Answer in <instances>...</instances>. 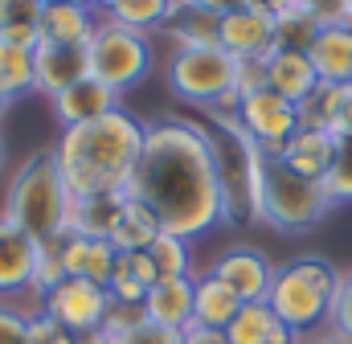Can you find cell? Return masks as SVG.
I'll return each instance as SVG.
<instances>
[{
    "label": "cell",
    "instance_id": "1",
    "mask_svg": "<svg viewBox=\"0 0 352 344\" xmlns=\"http://www.w3.org/2000/svg\"><path fill=\"white\" fill-rule=\"evenodd\" d=\"M140 197L164 226L184 242L221 226V176H217V136L184 115L148 123L144 156L131 180Z\"/></svg>",
    "mask_w": 352,
    "mask_h": 344
},
{
    "label": "cell",
    "instance_id": "2",
    "mask_svg": "<svg viewBox=\"0 0 352 344\" xmlns=\"http://www.w3.org/2000/svg\"><path fill=\"white\" fill-rule=\"evenodd\" d=\"M144 136H148V123L119 107L94 123L66 127L58 136V144H50V148H54L62 180L74 197L131 193V180H135L140 156H144Z\"/></svg>",
    "mask_w": 352,
    "mask_h": 344
},
{
    "label": "cell",
    "instance_id": "3",
    "mask_svg": "<svg viewBox=\"0 0 352 344\" xmlns=\"http://www.w3.org/2000/svg\"><path fill=\"white\" fill-rule=\"evenodd\" d=\"M70 209H74V193L62 180L54 148L25 156L12 169L4 184V201H0V217L25 230L37 246L62 242L70 234Z\"/></svg>",
    "mask_w": 352,
    "mask_h": 344
},
{
    "label": "cell",
    "instance_id": "4",
    "mask_svg": "<svg viewBox=\"0 0 352 344\" xmlns=\"http://www.w3.org/2000/svg\"><path fill=\"white\" fill-rule=\"evenodd\" d=\"M336 287H340V270L328 258L299 255L283 266H274V283H270L266 303L295 336H311V332L328 328Z\"/></svg>",
    "mask_w": 352,
    "mask_h": 344
},
{
    "label": "cell",
    "instance_id": "5",
    "mask_svg": "<svg viewBox=\"0 0 352 344\" xmlns=\"http://www.w3.org/2000/svg\"><path fill=\"white\" fill-rule=\"evenodd\" d=\"M336 209L332 193L324 180H307L299 172H291L283 160L266 164V184H263V226L278 234H311L328 213Z\"/></svg>",
    "mask_w": 352,
    "mask_h": 344
},
{
    "label": "cell",
    "instance_id": "6",
    "mask_svg": "<svg viewBox=\"0 0 352 344\" xmlns=\"http://www.w3.org/2000/svg\"><path fill=\"white\" fill-rule=\"evenodd\" d=\"M87 54H90V74L98 83H107L111 90H119V94L140 86L156 70L152 37L135 33V29H123L107 17H98V25H94V33L87 41Z\"/></svg>",
    "mask_w": 352,
    "mask_h": 344
},
{
    "label": "cell",
    "instance_id": "7",
    "mask_svg": "<svg viewBox=\"0 0 352 344\" xmlns=\"http://www.w3.org/2000/svg\"><path fill=\"white\" fill-rule=\"evenodd\" d=\"M234 58L213 45V50H173L164 62V78L180 103L209 111L221 94L234 90Z\"/></svg>",
    "mask_w": 352,
    "mask_h": 344
},
{
    "label": "cell",
    "instance_id": "8",
    "mask_svg": "<svg viewBox=\"0 0 352 344\" xmlns=\"http://www.w3.org/2000/svg\"><path fill=\"white\" fill-rule=\"evenodd\" d=\"M33 312L58 320L74 336H94V332H102V324L111 316V295H107V287H94L82 279H62L50 295L37 299Z\"/></svg>",
    "mask_w": 352,
    "mask_h": 344
},
{
    "label": "cell",
    "instance_id": "9",
    "mask_svg": "<svg viewBox=\"0 0 352 344\" xmlns=\"http://www.w3.org/2000/svg\"><path fill=\"white\" fill-rule=\"evenodd\" d=\"M238 123H242V131L266 152V160H278L283 148L291 144V136L303 127L299 123V107L287 103L283 94H274L270 86H263V90H254V94L242 98Z\"/></svg>",
    "mask_w": 352,
    "mask_h": 344
},
{
    "label": "cell",
    "instance_id": "10",
    "mask_svg": "<svg viewBox=\"0 0 352 344\" xmlns=\"http://www.w3.org/2000/svg\"><path fill=\"white\" fill-rule=\"evenodd\" d=\"M209 275L221 279L242 303H263L270 295V283H274V266L263 250L254 246H226L217 250L213 262H209Z\"/></svg>",
    "mask_w": 352,
    "mask_h": 344
},
{
    "label": "cell",
    "instance_id": "11",
    "mask_svg": "<svg viewBox=\"0 0 352 344\" xmlns=\"http://www.w3.org/2000/svg\"><path fill=\"white\" fill-rule=\"evenodd\" d=\"M217 45L234 58V62H266L274 54V21L263 17L258 8H238L221 17V37Z\"/></svg>",
    "mask_w": 352,
    "mask_h": 344
},
{
    "label": "cell",
    "instance_id": "12",
    "mask_svg": "<svg viewBox=\"0 0 352 344\" xmlns=\"http://www.w3.org/2000/svg\"><path fill=\"white\" fill-rule=\"evenodd\" d=\"M41 246L16 230L12 222L0 217V299H16L33 291V270H37Z\"/></svg>",
    "mask_w": 352,
    "mask_h": 344
},
{
    "label": "cell",
    "instance_id": "13",
    "mask_svg": "<svg viewBox=\"0 0 352 344\" xmlns=\"http://www.w3.org/2000/svg\"><path fill=\"white\" fill-rule=\"evenodd\" d=\"M50 103H54V119H58V127L66 131V127H82V123H94V119L119 111V90H111L107 83H98L94 74H87L82 83L66 86V90L54 94Z\"/></svg>",
    "mask_w": 352,
    "mask_h": 344
},
{
    "label": "cell",
    "instance_id": "14",
    "mask_svg": "<svg viewBox=\"0 0 352 344\" xmlns=\"http://www.w3.org/2000/svg\"><path fill=\"white\" fill-rule=\"evenodd\" d=\"M94 25H98V12L90 4H82V0H50V4H41L37 37L45 45H87Z\"/></svg>",
    "mask_w": 352,
    "mask_h": 344
},
{
    "label": "cell",
    "instance_id": "15",
    "mask_svg": "<svg viewBox=\"0 0 352 344\" xmlns=\"http://www.w3.org/2000/svg\"><path fill=\"white\" fill-rule=\"evenodd\" d=\"M33 74H37V90L41 94H62L66 86L82 83L90 74V54L87 45H37V58H33Z\"/></svg>",
    "mask_w": 352,
    "mask_h": 344
},
{
    "label": "cell",
    "instance_id": "16",
    "mask_svg": "<svg viewBox=\"0 0 352 344\" xmlns=\"http://www.w3.org/2000/svg\"><path fill=\"white\" fill-rule=\"evenodd\" d=\"M115 262L119 250L102 238H78V234H66L62 238V270L66 279H82L94 287H107L111 275H115Z\"/></svg>",
    "mask_w": 352,
    "mask_h": 344
},
{
    "label": "cell",
    "instance_id": "17",
    "mask_svg": "<svg viewBox=\"0 0 352 344\" xmlns=\"http://www.w3.org/2000/svg\"><path fill=\"white\" fill-rule=\"evenodd\" d=\"M144 316L156 328L184 332L192 324V279H160L144 295Z\"/></svg>",
    "mask_w": 352,
    "mask_h": 344
},
{
    "label": "cell",
    "instance_id": "18",
    "mask_svg": "<svg viewBox=\"0 0 352 344\" xmlns=\"http://www.w3.org/2000/svg\"><path fill=\"white\" fill-rule=\"evenodd\" d=\"M278 160L291 172L307 176V180H328L332 160H336V136H328V131H320V127H299V131L291 136V144L283 148Z\"/></svg>",
    "mask_w": 352,
    "mask_h": 344
},
{
    "label": "cell",
    "instance_id": "19",
    "mask_svg": "<svg viewBox=\"0 0 352 344\" xmlns=\"http://www.w3.org/2000/svg\"><path fill=\"white\" fill-rule=\"evenodd\" d=\"M266 86L274 90V94H283L287 103H307L311 94H316V86H320V74H316V66H311V58L307 54H287V50H274L270 58H266Z\"/></svg>",
    "mask_w": 352,
    "mask_h": 344
},
{
    "label": "cell",
    "instance_id": "20",
    "mask_svg": "<svg viewBox=\"0 0 352 344\" xmlns=\"http://www.w3.org/2000/svg\"><path fill=\"white\" fill-rule=\"evenodd\" d=\"M217 37H221V17L192 0H180L173 21L164 25V41L173 50H213Z\"/></svg>",
    "mask_w": 352,
    "mask_h": 344
},
{
    "label": "cell",
    "instance_id": "21",
    "mask_svg": "<svg viewBox=\"0 0 352 344\" xmlns=\"http://www.w3.org/2000/svg\"><path fill=\"white\" fill-rule=\"evenodd\" d=\"M238 312H242V299H238L221 279H213L209 270L192 275V324L226 332Z\"/></svg>",
    "mask_w": 352,
    "mask_h": 344
},
{
    "label": "cell",
    "instance_id": "22",
    "mask_svg": "<svg viewBox=\"0 0 352 344\" xmlns=\"http://www.w3.org/2000/svg\"><path fill=\"white\" fill-rule=\"evenodd\" d=\"M320 83H352V25H324L316 45L307 50Z\"/></svg>",
    "mask_w": 352,
    "mask_h": 344
},
{
    "label": "cell",
    "instance_id": "23",
    "mask_svg": "<svg viewBox=\"0 0 352 344\" xmlns=\"http://www.w3.org/2000/svg\"><path fill=\"white\" fill-rule=\"evenodd\" d=\"M230 344H299V336L270 312V303H242L234 324L226 328Z\"/></svg>",
    "mask_w": 352,
    "mask_h": 344
},
{
    "label": "cell",
    "instance_id": "24",
    "mask_svg": "<svg viewBox=\"0 0 352 344\" xmlns=\"http://www.w3.org/2000/svg\"><path fill=\"white\" fill-rule=\"evenodd\" d=\"M160 234H164L160 217H156L140 197L127 193L123 213H119V222H115V230H111V246H115L119 255H135V250H152V242H156Z\"/></svg>",
    "mask_w": 352,
    "mask_h": 344
},
{
    "label": "cell",
    "instance_id": "25",
    "mask_svg": "<svg viewBox=\"0 0 352 344\" xmlns=\"http://www.w3.org/2000/svg\"><path fill=\"white\" fill-rule=\"evenodd\" d=\"M123 201H127V193L74 197V209H70V234L111 242V230H115V222H119V213H123Z\"/></svg>",
    "mask_w": 352,
    "mask_h": 344
},
{
    "label": "cell",
    "instance_id": "26",
    "mask_svg": "<svg viewBox=\"0 0 352 344\" xmlns=\"http://www.w3.org/2000/svg\"><path fill=\"white\" fill-rule=\"evenodd\" d=\"M176 4L180 0H119L111 12H107V21H115V25H123V29H135V33H164V25L173 21Z\"/></svg>",
    "mask_w": 352,
    "mask_h": 344
},
{
    "label": "cell",
    "instance_id": "27",
    "mask_svg": "<svg viewBox=\"0 0 352 344\" xmlns=\"http://www.w3.org/2000/svg\"><path fill=\"white\" fill-rule=\"evenodd\" d=\"M33 58H37V50L0 41V94H4L8 103H12V98H21V94H29V90H37Z\"/></svg>",
    "mask_w": 352,
    "mask_h": 344
},
{
    "label": "cell",
    "instance_id": "28",
    "mask_svg": "<svg viewBox=\"0 0 352 344\" xmlns=\"http://www.w3.org/2000/svg\"><path fill=\"white\" fill-rule=\"evenodd\" d=\"M320 29H324V25H320L311 12L295 8V12H287V17H278V21H274V50H287V54H307V50L316 45Z\"/></svg>",
    "mask_w": 352,
    "mask_h": 344
},
{
    "label": "cell",
    "instance_id": "29",
    "mask_svg": "<svg viewBox=\"0 0 352 344\" xmlns=\"http://www.w3.org/2000/svg\"><path fill=\"white\" fill-rule=\"evenodd\" d=\"M148 255L156 262L160 279H192V242H184L176 234H160Z\"/></svg>",
    "mask_w": 352,
    "mask_h": 344
},
{
    "label": "cell",
    "instance_id": "30",
    "mask_svg": "<svg viewBox=\"0 0 352 344\" xmlns=\"http://www.w3.org/2000/svg\"><path fill=\"white\" fill-rule=\"evenodd\" d=\"M62 279H66V270H62V242H50V246H41V255H37V270H33V291H29V299L37 303V299L50 295Z\"/></svg>",
    "mask_w": 352,
    "mask_h": 344
},
{
    "label": "cell",
    "instance_id": "31",
    "mask_svg": "<svg viewBox=\"0 0 352 344\" xmlns=\"http://www.w3.org/2000/svg\"><path fill=\"white\" fill-rule=\"evenodd\" d=\"M328 193L336 205H349L352 201V136L336 140V160H332V172H328Z\"/></svg>",
    "mask_w": 352,
    "mask_h": 344
},
{
    "label": "cell",
    "instance_id": "32",
    "mask_svg": "<svg viewBox=\"0 0 352 344\" xmlns=\"http://www.w3.org/2000/svg\"><path fill=\"white\" fill-rule=\"evenodd\" d=\"M107 295H111V303H115V308H144L148 287L115 262V275H111V283H107Z\"/></svg>",
    "mask_w": 352,
    "mask_h": 344
},
{
    "label": "cell",
    "instance_id": "33",
    "mask_svg": "<svg viewBox=\"0 0 352 344\" xmlns=\"http://www.w3.org/2000/svg\"><path fill=\"white\" fill-rule=\"evenodd\" d=\"M41 0H0V33L4 29H37Z\"/></svg>",
    "mask_w": 352,
    "mask_h": 344
},
{
    "label": "cell",
    "instance_id": "34",
    "mask_svg": "<svg viewBox=\"0 0 352 344\" xmlns=\"http://www.w3.org/2000/svg\"><path fill=\"white\" fill-rule=\"evenodd\" d=\"M328 332H336V336H344V341L352 344V270L340 275V287H336V303H332Z\"/></svg>",
    "mask_w": 352,
    "mask_h": 344
},
{
    "label": "cell",
    "instance_id": "35",
    "mask_svg": "<svg viewBox=\"0 0 352 344\" xmlns=\"http://www.w3.org/2000/svg\"><path fill=\"white\" fill-rule=\"evenodd\" d=\"M29 320H33V312H25V308L0 299V344H25Z\"/></svg>",
    "mask_w": 352,
    "mask_h": 344
},
{
    "label": "cell",
    "instance_id": "36",
    "mask_svg": "<svg viewBox=\"0 0 352 344\" xmlns=\"http://www.w3.org/2000/svg\"><path fill=\"white\" fill-rule=\"evenodd\" d=\"M25 344H78L74 332H66L58 320H50V316H41V312H33V320H29V336Z\"/></svg>",
    "mask_w": 352,
    "mask_h": 344
},
{
    "label": "cell",
    "instance_id": "37",
    "mask_svg": "<svg viewBox=\"0 0 352 344\" xmlns=\"http://www.w3.org/2000/svg\"><path fill=\"white\" fill-rule=\"evenodd\" d=\"M107 344H180V332H168V328H156V324H140V328H127L119 336H102Z\"/></svg>",
    "mask_w": 352,
    "mask_h": 344
},
{
    "label": "cell",
    "instance_id": "38",
    "mask_svg": "<svg viewBox=\"0 0 352 344\" xmlns=\"http://www.w3.org/2000/svg\"><path fill=\"white\" fill-rule=\"evenodd\" d=\"M303 12H311L320 25H344L349 17V0H299Z\"/></svg>",
    "mask_w": 352,
    "mask_h": 344
},
{
    "label": "cell",
    "instance_id": "39",
    "mask_svg": "<svg viewBox=\"0 0 352 344\" xmlns=\"http://www.w3.org/2000/svg\"><path fill=\"white\" fill-rule=\"evenodd\" d=\"M266 86V62H238L234 66V90L246 98V94H254V90H263Z\"/></svg>",
    "mask_w": 352,
    "mask_h": 344
},
{
    "label": "cell",
    "instance_id": "40",
    "mask_svg": "<svg viewBox=\"0 0 352 344\" xmlns=\"http://www.w3.org/2000/svg\"><path fill=\"white\" fill-rule=\"evenodd\" d=\"M119 266L127 270V275H135L144 287H156L160 283V270H156V262L148 250H135V255H119Z\"/></svg>",
    "mask_w": 352,
    "mask_h": 344
},
{
    "label": "cell",
    "instance_id": "41",
    "mask_svg": "<svg viewBox=\"0 0 352 344\" xmlns=\"http://www.w3.org/2000/svg\"><path fill=\"white\" fill-rule=\"evenodd\" d=\"M180 344H230V341H226V332H217V328H201V324H188V328L180 332Z\"/></svg>",
    "mask_w": 352,
    "mask_h": 344
},
{
    "label": "cell",
    "instance_id": "42",
    "mask_svg": "<svg viewBox=\"0 0 352 344\" xmlns=\"http://www.w3.org/2000/svg\"><path fill=\"white\" fill-rule=\"evenodd\" d=\"M250 8H258L263 17H270V21H278V17H287V12H295L299 8V0H246Z\"/></svg>",
    "mask_w": 352,
    "mask_h": 344
},
{
    "label": "cell",
    "instance_id": "43",
    "mask_svg": "<svg viewBox=\"0 0 352 344\" xmlns=\"http://www.w3.org/2000/svg\"><path fill=\"white\" fill-rule=\"evenodd\" d=\"M192 4H201V8H209V12H217V17H226V12H238V8H246V0H192Z\"/></svg>",
    "mask_w": 352,
    "mask_h": 344
},
{
    "label": "cell",
    "instance_id": "44",
    "mask_svg": "<svg viewBox=\"0 0 352 344\" xmlns=\"http://www.w3.org/2000/svg\"><path fill=\"white\" fill-rule=\"evenodd\" d=\"M299 344H349V341L336 336V332H311V336H299Z\"/></svg>",
    "mask_w": 352,
    "mask_h": 344
},
{
    "label": "cell",
    "instance_id": "45",
    "mask_svg": "<svg viewBox=\"0 0 352 344\" xmlns=\"http://www.w3.org/2000/svg\"><path fill=\"white\" fill-rule=\"evenodd\" d=\"M87 4L94 8V12H98V17H107V12H111V8H115L119 0H87Z\"/></svg>",
    "mask_w": 352,
    "mask_h": 344
},
{
    "label": "cell",
    "instance_id": "46",
    "mask_svg": "<svg viewBox=\"0 0 352 344\" xmlns=\"http://www.w3.org/2000/svg\"><path fill=\"white\" fill-rule=\"evenodd\" d=\"M8 107H12V103H8V98H4V94H0V119H4V115H8Z\"/></svg>",
    "mask_w": 352,
    "mask_h": 344
},
{
    "label": "cell",
    "instance_id": "47",
    "mask_svg": "<svg viewBox=\"0 0 352 344\" xmlns=\"http://www.w3.org/2000/svg\"><path fill=\"white\" fill-rule=\"evenodd\" d=\"M344 25H352V0H349V17H344Z\"/></svg>",
    "mask_w": 352,
    "mask_h": 344
},
{
    "label": "cell",
    "instance_id": "48",
    "mask_svg": "<svg viewBox=\"0 0 352 344\" xmlns=\"http://www.w3.org/2000/svg\"><path fill=\"white\" fill-rule=\"evenodd\" d=\"M0 164H4V140H0Z\"/></svg>",
    "mask_w": 352,
    "mask_h": 344
},
{
    "label": "cell",
    "instance_id": "49",
    "mask_svg": "<svg viewBox=\"0 0 352 344\" xmlns=\"http://www.w3.org/2000/svg\"><path fill=\"white\" fill-rule=\"evenodd\" d=\"M41 4H50V0H41ZM82 4H87V0H82Z\"/></svg>",
    "mask_w": 352,
    "mask_h": 344
}]
</instances>
